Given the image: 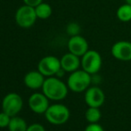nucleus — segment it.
Listing matches in <instances>:
<instances>
[{"instance_id": "nucleus-1", "label": "nucleus", "mask_w": 131, "mask_h": 131, "mask_svg": "<svg viewBox=\"0 0 131 131\" xmlns=\"http://www.w3.org/2000/svg\"><path fill=\"white\" fill-rule=\"evenodd\" d=\"M68 86L60 79L48 77L42 86L43 94L50 100L60 101L64 99L68 94Z\"/></svg>"}, {"instance_id": "nucleus-2", "label": "nucleus", "mask_w": 131, "mask_h": 131, "mask_svg": "<svg viewBox=\"0 0 131 131\" xmlns=\"http://www.w3.org/2000/svg\"><path fill=\"white\" fill-rule=\"evenodd\" d=\"M91 84V74L84 70H77L71 73L67 80V86L72 92L81 93L89 88Z\"/></svg>"}, {"instance_id": "nucleus-3", "label": "nucleus", "mask_w": 131, "mask_h": 131, "mask_svg": "<svg viewBox=\"0 0 131 131\" xmlns=\"http://www.w3.org/2000/svg\"><path fill=\"white\" fill-rule=\"evenodd\" d=\"M46 119L53 125H62L70 119V110L63 104L49 105L45 112Z\"/></svg>"}, {"instance_id": "nucleus-4", "label": "nucleus", "mask_w": 131, "mask_h": 131, "mask_svg": "<svg viewBox=\"0 0 131 131\" xmlns=\"http://www.w3.org/2000/svg\"><path fill=\"white\" fill-rule=\"evenodd\" d=\"M37 19L35 7L23 5L17 9L15 13V23L23 29H29L35 24Z\"/></svg>"}, {"instance_id": "nucleus-5", "label": "nucleus", "mask_w": 131, "mask_h": 131, "mask_svg": "<svg viewBox=\"0 0 131 131\" xmlns=\"http://www.w3.org/2000/svg\"><path fill=\"white\" fill-rule=\"evenodd\" d=\"M102 56L97 51L88 50L81 57V67L82 70L89 74H95L100 71L102 67Z\"/></svg>"}, {"instance_id": "nucleus-6", "label": "nucleus", "mask_w": 131, "mask_h": 131, "mask_svg": "<svg viewBox=\"0 0 131 131\" xmlns=\"http://www.w3.org/2000/svg\"><path fill=\"white\" fill-rule=\"evenodd\" d=\"M61 69L62 67L60 59L53 55H47L43 57L38 64V71L47 77L54 76Z\"/></svg>"}, {"instance_id": "nucleus-7", "label": "nucleus", "mask_w": 131, "mask_h": 131, "mask_svg": "<svg viewBox=\"0 0 131 131\" xmlns=\"http://www.w3.org/2000/svg\"><path fill=\"white\" fill-rule=\"evenodd\" d=\"M23 101L21 95L16 93H10L4 97L2 101V109L3 112L7 113L11 117L15 116L21 110Z\"/></svg>"}, {"instance_id": "nucleus-8", "label": "nucleus", "mask_w": 131, "mask_h": 131, "mask_svg": "<svg viewBox=\"0 0 131 131\" xmlns=\"http://www.w3.org/2000/svg\"><path fill=\"white\" fill-rule=\"evenodd\" d=\"M105 101L104 93L98 86L88 88L85 91V102L88 107L100 108Z\"/></svg>"}, {"instance_id": "nucleus-9", "label": "nucleus", "mask_w": 131, "mask_h": 131, "mask_svg": "<svg viewBox=\"0 0 131 131\" xmlns=\"http://www.w3.org/2000/svg\"><path fill=\"white\" fill-rule=\"evenodd\" d=\"M112 54L119 61H131V42L125 40L116 42L112 47Z\"/></svg>"}, {"instance_id": "nucleus-10", "label": "nucleus", "mask_w": 131, "mask_h": 131, "mask_svg": "<svg viewBox=\"0 0 131 131\" xmlns=\"http://www.w3.org/2000/svg\"><path fill=\"white\" fill-rule=\"evenodd\" d=\"M68 49L71 53L78 55L79 57H82L88 50V42L85 38H83L80 35L71 37L68 41Z\"/></svg>"}, {"instance_id": "nucleus-11", "label": "nucleus", "mask_w": 131, "mask_h": 131, "mask_svg": "<svg viewBox=\"0 0 131 131\" xmlns=\"http://www.w3.org/2000/svg\"><path fill=\"white\" fill-rule=\"evenodd\" d=\"M48 100L44 94L34 93L29 98V106L30 110L36 113H45L49 107Z\"/></svg>"}, {"instance_id": "nucleus-12", "label": "nucleus", "mask_w": 131, "mask_h": 131, "mask_svg": "<svg viewBox=\"0 0 131 131\" xmlns=\"http://www.w3.org/2000/svg\"><path fill=\"white\" fill-rule=\"evenodd\" d=\"M60 61L61 67L65 72H73V71L79 70V66L81 65L80 57L71 52L62 55Z\"/></svg>"}, {"instance_id": "nucleus-13", "label": "nucleus", "mask_w": 131, "mask_h": 131, "mask_svg": "<svg viewBox=\"0 0 131 131\" xmlns=\"http://www.w3.org/2000/svg\"><path fill=\"white\" fill-rule=\"evenodd\" d=\"M44 75L38 71H31L24 76L23 81L27 88L31 89H38L42 88L44 84Z\"/></svg>"}, {"instance_id": "nucleus-14", "label": "nucleus", "mask_w": 131, "mask_h": 131, "mask_svg": "<svg viewBox=\"0 0 131 131\" xmlns=\"http://www.w3.org/2000/svg\"><path fill=\"white\" fill-rule=\"evenodd\" d=\"M35 11H36V14L38 19L46 20L48 19L51 15H52V6L49 4L42 2L39 5H38L35 7Z\"/></svg>"}, {"instance_id": "nucleus-15", "label": "nucleus", "mask_w": 131, "mask_h": 131, "mask_svg": "<svg viewBox=\"0 0 131 131\" xmlns=\"http://www.w3.org/2000/svg\"><path fill=\"white\" fill-rule=\"evenodd\" d=\"M118 19L123 23H128L131 21V5L125 3L124 5H121L118 8L116 12Z\"/></svg>"}, {"instance_id": "nucleus-16", "label": "nucleus", "mask_w": 131, "mask_h": 131, "mask_svg": "<svg viewBox=\"0 0 131 131\" xmlns=\"http://www.w3.org/2000/svg\"><path fill=\"white\" fill-rule=\"evenodd\" d=\"M27 128V123L23 118L15 116L11 118L10 123L8 125L9 131H26Z\"/></svg>"}, {"instance_id": "nucleus-17", "label": "nucleus", "mask_w": 131, "mask_h": 131, "mask_svg": "<svg viewBox=\"0 0 131 131\" xmlns=\"http://www.w3.org/2000/svg\"><path fill=\"white\" fill-rule=\"evenodd\" d=\"M101 112L99 108L96 107H88V109L86 111L85 118L86 121L89 123H97L101 119Z\"/></svg>"}, {"instance_id": "nucleus-18", "label": "nucleus", "mask_w": 131, "mask_h": 131, "mask_svg": "<svg viewBox=\"0 0 131 131\" xmlns=\"http://www.w3.org/2000/svg\"><path fill=\"white\" fill-rule=\"evenodd\" d=\"M66 32L69 36L73 37V36H77V35H79V32H80V27L78 23H71L67 25L66 27Z\"/></svg>"}, {"instance_id": "nucleus-19", "label": "nucleus", "mask_w": 131, "mask_h": 131, "mask_svg": "<svg viewBox=\"0 0 131 131\" xmlns=\"http://www.w3.org/2000/svg\"><path fill=\"white\" fill-rule=\"evenodd\" d=\"M11 116H9L5 112H0V128H8V125L11 121Z\"/></svg>"}, {"instance_id": "nucleus-20", "label": "nucleus", "mask_w": 131, "mask_h": 131, "mask_svg": "<svg viewBox=\"0 0 131 131\" xmlns=\"http://www.w3.org/2000/svg\"><path fill=\"white\" fill-rule=\"evenodd\" d=\"M85 131H104L103 127L99 125L98 123H89V125L86 126Z\"/></svg>"}, {"instance_id": "nucleus-21", "label": "nucleus", "mask_w": 131, "mask_h": 131, "mask_svg": "<svg viewBox=\"0 0 131 131\" xmlns=\"http://www.w3.org/2000/svg\"><path fill=\"white\" fill-rule=\"evenodd\" d=\"M26 131H46V129L41 124L34 123V124H31L29 126H28Z\"/></svg>"}, {"instance_id": "nucleus-22", "label": "nucleus", "mask_w": 131, "mask_h": 131, "mask_svg": "<svg viewBox=\"0 0 131 131\" xmlns=\"http://www.w3.org/2000/svg\"><path fill=\"white\" fill-rule=\"evenodd\" d=\"M24 5H29V6L36 7L38 5H39L40 3L43 2V0H23Z\"/></svg>"}, {"instance_id": "nucleus-23", "label": "nucleus", "mask_w": 131, "mask_h": 131, "mask_svg": "<svg viewBox=\"0 0 131 131\" xmlns=\"http://www.w3.org/2000/svg\"><path fill=\"white\" fill-rule=\"evenodd\" d=\"M126 1L127 4H129V5H131V0H125Z\"/></svg>"}]
</instances>
